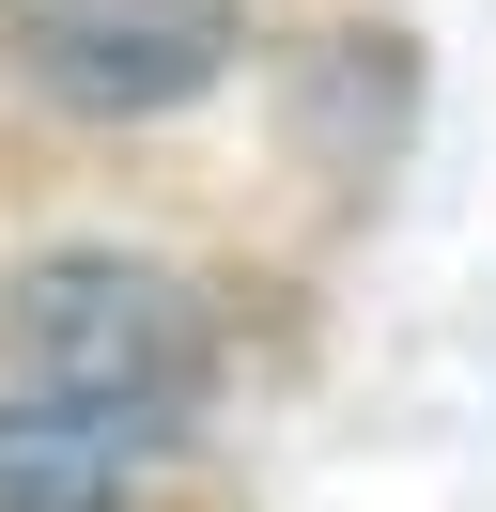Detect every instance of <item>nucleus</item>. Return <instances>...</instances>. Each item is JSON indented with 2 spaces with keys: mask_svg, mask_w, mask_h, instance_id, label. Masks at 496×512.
<instances>
[{
  "mask_svg": "<svg viewBox=\"0 0 496 512\" xmlns=\"http://www.w3.org/2000/svg\"><path fill=\"white\" fill-rule=\"evenodd\" d=\"M16 47H31V78L78 94V109H171V94L217 78L233 32H217V0H31Z\"/></svg>",
  "mask_w": 496,
  "mask_h": 512,
  "instance_id": "obj_2",
  "label": "nucleus"
},
{
  "mask_svg": "<svg viewBox=\"0 0 496 512\" xmlns=\"http://www.w3.org/2000/svg\"><path fill=\"white\" fill-rule=\"evenodd\" d=\"M109 497H124V419L0 404V512H109Z\"/></svg>",
  "mask_w": 496,
  "mask_h": 512,
  "instance_id": "obj_3",
  "label": "nucleus"
},
{
  "mask_svg": "<svg viewBox=\"0 0 496 512\" xmlns=\"http://www.w3.org/2000/svg\"><path fill=\"white\" fill-rule=\"evenodd\" d=\"M0 342H16V373L47 404L124 419V435H155L171 404H202V311L171 280H140V264H31L16 311H0Z\"/></svg>",
  "mask_w": 496,
  "mask_h": 512,
  "instance_id": "obj_1",
  "label": "nucleus"
}]
</instances>
